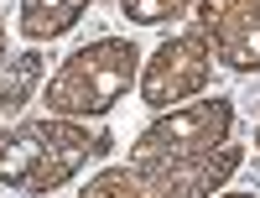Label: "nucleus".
Instances as JSON below:
<instances>
[{"label":"nucleus","mask_w":260,"mask_h":198,"mask_svg":"<svg viewBox=\"0 0 260 198\" xmlns=\"http://www.w3.org/2000/svg\"><path fill=\"white\" fill-rule=\"evenodd\" d=\"M110 151V136L94 130L89 120H16L0 130V183L16 193H52L73 183L94 157Z\"/></svg>","instance_id":"obj_1"},{"label":"nucleus","mask_w":260,"mask_h":198,"mask_svg":"<svg viewBox=\"0 0 260 198\" xmlns=\"http://www.w3.org/2000/svg\"><path fill=\"white\" fill-rule=\"evenodd\" d=\"M136 78H141V47L125 37H99V42H83L78 52H68L57 63L42 99H47V115L104 120L136 89Z\"/></svg>","instance_id":"obj_2"},{"label":"nucleus","mask_w":260,"mask_h":198,"mask_svg":"<svg viewBox=\"0 0 260 198\" xmlns=\"http://www.w3.org/2000/svg\"><path fill=\"white\" fill-rule=\"evenodd\" d=\"M234 104L219 94H198L187 104H172L130 141V167H156V162H198L229 146Z\"/></svg>","instance_id":"obj_3"},{"label":"nucleus","mask_w":260,"mask_h":198,"mask_svg":"<svg viewBox=\"0 0 260 198\" xmlns=\"http://www.w3.org/2000/svg\"><path fill=\"white\" fill-rule=\"evenodd\" d=\"M245 151L240 146H219L213 157L198 162H156V167H110L94 183H83V198H208L219 193V183L234 178Z\"/></svg>","instance_id":"obj_4"},{"label":"nucleus","mask_w":260,"mask_h":198,"mask_svg":"<svg viewBox=\"0 0 260 198\" xmlns=\"http://www.w3.org/2000/svg\"><path fill=\"white\" fill-rule=\"evenodd\" d=\"M208 73H213V58H208V42L198 32H182V37H167L156 52L141 63V104H151L161 115L172 104H187L208 89Z\"/></svg>","instance_id":"obj_5"},{"label":"nucleus","mask_w":260,"mask_h":198,"mask_svg":"<svg viewBox=\"0 0 260 198\" xmlns=\"http://www.w3.org/2000/svg\"><path fill=\"white\" fill-rule=\"evenodd\" d=\"M42 83H47V58H42L37 47L11 52L6 63H0V120L21 115V109L42 94Z\"/></svg>","instance_id":"obj_6"},{"label":"nucleus","mask_w":260,"mask_h":198,"mask_svg":"<svg viewBox=\"0 0 260 198\" xmlns=\"http://www.w3.org/2000/svg\"><path fill=\"white\" fill-rule=\"evenodd\" d=\"M94 0H21V37L26 42H52L78 26V16Z\"/></svg>","instance_id":"obj_7"},{"label":"nucleus","mask_w":260,"mask_h":198,"mask_svg":"<svg viewBox=\"0 0 260 198\" xmlns=\"http://www.w3.org/2000/svg\"><path fill=\"white\" fill-rule=\"evenodd\" d=\"M208 198H255V193H208Z\"/></svg>","instance_id":"obj_8"},{"label":"nucleus","mask_w":260,"mask_h":198,"mask_svg":"<svg viewBox=\"0 0 260 198\" xmlns=\"http://www.w3.org/2000/svg\"><path fill=\"white\" fill-rule=\"evenodd\" d=\"M0 63H6V21H0Z\"/></svg>","instance_id":"obj_9"}]
</instances>
